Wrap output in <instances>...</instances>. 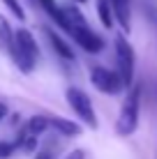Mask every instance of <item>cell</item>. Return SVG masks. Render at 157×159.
Instances as JSON below:
<instances>
[{"label": "cell", "mask_w": 157, "mask_h": 159, "mask_svg": "<svg viewBox=\"0 0 157 159\" xmlns=\"http://www.w3.org/2000/svg\"><path fill=\"white\" fill-rule=\"evenodd\" d=\"M9 56L14 58V62L19 65L21 72H32V67H35L37 62V56H39V48H37V42L35 37L30 35L25 28L16 30V37H14V48Z\"/></svg>", "instance_id": "6da1fadb"}, {"label": "cell", "mask_w": 157, "mask_h": 159, "mask_svg": "<svg viewBox=\"0 0 157 159\" xmlns=\"http://www.w3.org/2000/svg\"><path fill=\"white\" fill-rule=\"evenodd\" d=\"M139 104H141V88L139 85H132L122 102V108H120V116L116 120V131L120 136H129L136 131V125H139Z\"/></svg>", "instance_id": "7a4b0ae2"}, {"label": "cell", "mask_w": 157, "mask_h": 159, "mask_svg": "<svg viewBox=\"0 0 157 159\" xmlns=\"http://www.w3.org/2000/svg\"><path fill=\"white\" fill-rule=\"evenodd\" d=\"M65 97H67L69 108H72L90 129H97V116H95V108H93L90 97L85 95L81 88H69V90L65 92Z\"/></svg>", "instance_id": "3957f363"}, {"label": "cell", "mask_w": 157, "mask_h": 159, "mask_svg": "<svg viewBox=\"0 0 157 159\" xmlns=\"http://www.w3.org/2000/svg\"><path fill=\"white\" fill-rule=\"evenodd\" d=\"M116 58H118V74H120L125 88H132L134 81V48L127 42V37H116Z\"/></svg>", "instance_id": "277c9868"}, {"label": "cell", "mask_w": 157, "mask_h": 159, "mask_svg": "<svg viewBox=\"0 0 157 159\" xmlns=\"http://www.w3.org/2000/svg\"><path fill=\"white\" fill-rule=\"evenodd\" d=\"M90 81L104 95H120L125 90V83H122L120 74L113 72V69H106V67H93L90 69Z\"/></svg>", "instance_id": "5b68a950"}, {"label": "cell", "mask_w": 157, "mask_h": 159, "mask_svg": "<svg viewBox=\"0 0 157 159\" xmlns=\"http://www.w3.org/2000/svg\"><path fill=\"white\" fill-rule=\"evenodd\" d=\"M69 35H72L74 42H76L83 51H88V53H99L102 48H104V39H102L99 35H95L88 25H85V28H72Z\"/></svg>", "instance_id": "8992f818"}, {"label": "cell", "mask_w": 157, "mask_h": 159, "mask_svg": "<svg viewBox=\"0 0 157 159\" xmlns=\"http://www.w3.org/2000/svg\"><path fill=\"white\" fill-rule=\"evenodd\" d=\"M44 32H46L48 42H51V46L56 48V53H58V56H60V58H65V60H74V51H72V46H69V44L65 42L62 37L58 35V32H53L51 28H46Z\"/></svg>", "instance_id": "52a82bcc"}, {"label": "cell", "mask_w": 157, "mask_h": 159, "mask_svg": "<svg viewBox=\"0 0 157 159\" xmlns=\"http://www.w3.org/2000/svg\"><path fill=\"white\" fill-rule=\"evenodd\" d=\"M62 14H65V30H72V28H85V19L83 14L79 12L76 7H72V5H67V7H62Z\"/></svg>", "instance_id": "ba28073f"}, {"label": "cell", "mask_w": 157, "mask_h": 159, "mask_svg": "<svg viewBox=\"0 0 157 159\" xmlns=\"http://www.w3.org/2000/svg\"><path fill=\"white\" fill-rule=\"evenodd\" d=\"M111 7L116 12V21L122 25V30H129V0H111Z\"/></svg>", "instance_id": "9c48e42d"}, {"label": "cell", "mask_w": 157, "mask_h": 159, "mask_svg": "<svg viewBox=\"0 0 157 159\" xmlns=\"http://www.w3.org/2000/svg\"><path fill=\"white\" fill-rule=\"evenodd\" d=\"M14 37H16V32L12 30L9 21L0 14V46H2L7 53H12V48H14Z\"/></svg>", "instance_id": "30bf717a"}, {"label": "cell", "mask_w": 157, "mask_h": 159, "mask_svg": "<svg viewBox=\"0 0 157 159\" xmlns=\"http://www.w3.org/2000/svg\"><path fill=\"white\" fill-rule=\"evenodd\" d=\"M48 120H51V127L58 129L62 136H79L81 134V127L76 122H72V120H65V118H58V116H53Z\"/></svg>", "instance_id": "8fae6325"}, {"label": "cell", "mask_w": 157, "mask_h": 159, "mask_svg": "<svg viewBox=\"0 0 157 159\" xmlns=\"http://www.w3.org/2000/svg\"><path fill=\"white\" fill-rule=\"evenodd\" d=\"M35 2L42 5V7H44V12L65 30V14H62V7H58V5H56V0H35Z\"/></svg>", "instance_id": "7c38bea8"}, {"label": "cell", "mask_w": 157, "mask_h": 159, "mask_svg": "<svg viewBox=\"0 0 157 159\" xmlns=\"http://www.w3.org/2000/svg\"><path fill=\"white\" fill-rule=\"evenodd\" d=\"M97 14H99V21L106 25V28L113 25L116 12H113V7H111V0H97Z\"/></svg>", "instance_id": "4fadbf2b"}, {"label": "cell", "mask_w": 157, "mask_h": 159, "mask_svg": "<svg viewBox=\"0 0 157 159\" xmlns=\"http://www.w3.org/2000/svg\"><path fill=\"white\" fill-rule=\"evenodd\" d=\"M48 127H51V120H48L46 116H32V118L28 120V134H30V136L44 134Z\"/></svg>", "instance_id": "5bb4252c"}, {"label": "cell", "mask_w": 157, "mask_h": 159, "mask_svg": "<svg viewBox=\"0 0 157 159\" xmlns=\"http://www.w3.org/2000/svg\"><path fill=\"white\" fill-rule=\"evenodd\" d=\"M2 2L7 5V9H9V12H12V14L16 16V19H21V21L25 19V14H23V7L19 5V0H2Z\"/></svg>", "instance_id": "9a60e30c"}, {"label": "cell", "mask_w": 157, "mask_h": 159, "mask_svg": "<svg viewBox=\"0 0 157 159\" xmlns=\"http://www.w3.org/2000/svg\"><path fill=\"white\" fill-rule=\"evenodd\" d=\"M19 145L23 148L25 152H35V148H37V136H28V139H21V141H19Z\"/></svg>", "instance_id": "2e32d148"}, {"label": "cell", "mask_w": 157, "mask_h": 159, "mask_svg": "<svg viewBox=\"0 0 157 159\" xmlns=\"http://www.w3.org/2000/svg\"><path fill=\"white\" fill-rule=\"evenodd\" d=\"M14 143H9V141H0V159H7V157H12V152H14Z\"/></svg>", "instance_id": "e0dca14e"}, {"label": "cell", "mask_w": 157, "mask_h": 159, "mask_svg": "<svg viewBox=\"0 0 157 159\" xmlns=\"http://www.w3.org/2000/svg\"><path fill=\"white\" fill-rule=\"evenodd\" d=\"M67 159H85V152L83 150H74V152H69Z\"/></svg>", "instance_id": "ac0fdd59"}, {"label": "cell", "mask_w": 157, "mask_h": 159, "mask_svg": "<svg viewBox=\"0 0 157 159\" xmlns=\"http://www.w3.org/2000/svg\"><path fill=\"white\" fill-rule=\"evenodd\" d=\"M7 113H9V108H7V104H2V102H0V120H2L5 116H7Z\"/></svg>", "instance_id": "d6986e66"}, {"label": "cell", "mask_w": 157, "mask_h": 159, "mask_svg": "<svg viewBox=\"0 0 157 159\" xmlns=\"http://www.w3.org/2000/svg\"><path fill=\"white\" fill-rule=\"evenodd\" d=\"M35 159H53V155H51V152H39Z\"/></svg>", "instance_id": "ffe728a7"}, {"label": "cell", "mask_w": 157, "mask_h": 159, "mask_svg": "<svg viewBox=\"0 0 157 159\" xmlns=\"http://www.w3.org/2000/svg\"><path fill=\"white\" fill-rule=\"evenodd\" d=\"M76 2H85V0H76Z\"/></svg>", "instance_id": "44dd1931"}]
</instances>
